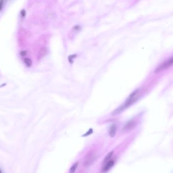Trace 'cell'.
Returning <instances> with one entry per match:
<instances>
[{"mask_svg": "<svg viewBox=\"0 0 173 173\" xmlns=\"http://www.w3.org/2000/svg\"><path fill=\"white\" fill-rule=\"evenodd\" d=\"M0 173H2V170H1V169H0Z\"/></svg>", "mask_w": 173, "mask_h": 173, "instance_id": "15", "label": "cell"}, {"mask_svg": "<svg viewBox=\"0 0 173 173\" xmlns=\"http://www.w3.org/2000/svg\"><path fill=\"white\" fill-rule=\"evenodd\" d=\"M46 52H47V50L45 48L41 49L40 51H39V57H43L44 55H45V54H46Z\"/></svg>", "mask_w": 173, "mask_h": 173, "instance_id": "10", "label": "cell"}, {"mask_svg": "<svg viewBox=\"0 0 173 173\" xmlns=\"http://www.w3.org/2000/svg\"><path fill=\"white\" fill-rule=\"evenodd\" d=\"M96 155L93 153H89L85 158L84 161V166L85 167L90 166L95 161L96 159Z\"/></svg>", "mask_w": 173, "mask_h": 173, "instance_id": "3", "label": "cell"}, {"mask_svg": "<svg viewBox=\"0 0 173 173\" xmlns=\"http://www.w3.org/2000/svg\"><path fill=\"white\" fill-rule=\"evenodd\" d=\"M114 163H115V161L113 159H111L109 160L108 162H106L105 165L103 166V167L102 168V172H105L108 171L113 166Z\"/></svg>", "mask_w": 173, "mask_h": 173, "instance_id": "5", "label": "cell"}, {"mask_svg": "<svg viewBox=\"0 0 173 173\" xmlns=\"http://www.w3.org/2000/svg\"><path fill=\"white\" fill-rule=\"evenodd\" d=\"M24 62L27 67H30L32 65V61L29 58H25L24 60Z\"/></svg>", "mask_w": 173, "mask_h": 173, "instance_id": "9", "label": "cell"}, {"mask_svg": "<svg viewBox=\"0 0 173 173\" xmlns=\"http://www.w3.org/2000/svg\"><path fill=\"white\" fill-rule=\"evenodd\" d=\"M20 54H21L20 55H21V56H25V55L26 54V52L25 51H22V52H21Z\"/></svg>", "mask_w": 173, "mask_h": 173, "instance_id": "14", "label": "cell"}, {"mask_svg": "<svg viewBox=\"0 0 173 173\" xmlns=\"http://www.w3.org/2000/svg\"><path fill=\"white\" fill-rule=\"evenodd\" d=\"M113 154V151H111V152H110L104 158V163H105L106 162H108L109 160H110V159L111 158L112 155Z\"/></svg>", "mask_w": 173, "mask_h": 173, "instance_id": "7", "label": "cell"}, {"mask_svg": "<svg viewBox=\"0 0 173 173\" xmlns=\"http://www.w3.org/2000/svg\"><path fill=\"white\" fill-rule=\"evenodd\" d=\"M3 4H4V0H0V11L3 8Z\"/></svg>", "mask_w": 173, "mask_h": 173, "instance_id": "13", "label": "cell"}, {"mask_svg": "<svg viewBox=\"0 0 173 173\" xmlns=\"http://www.w3.org/2000/svg\"><path fill=\"white\" fill-rule=\"evenodd\" d=\"M93 132V130L92 129H90L85 135H84V136H88L89 135H90L91 134H92V133Z\"/></svg>", "mask_w": 173, "mask_h": 173, "instance_id": "12", "label": "cell"}, {"mask_svg": "<svg viewBox=\"0 0 173 173\" xmlns=\"http://www.w3.org/2000/svg\"><path fill=\"white\" fill-rule=\"evenodd\" d=\"M78 165V162H77L74 163L71 166V167L70 168L69 171V173H74L75 172V171L76 170V169Z\"/></svg>", "mask_w": 173, "mask_h": 173, "instance_id": "8", "label": "cell"}, {"mask_svg": "<svg viewBox=\"0 0 173 173\" xmlns=\"http://www.w3.org/2000/svg\"><path fill=\"white\" fill-rule=\"evenodd\" d=\"M173 65V56L168 58L165 61L163 62L159 65H158L157 68L155 69V73H158L159 72L162 71L166 70Z\"/></svg>", "mask_w": 173, "mask_h": 173, "instance_id": "2", "label": "cell"}, {"mask_svg": "<svg viewBox=\"0 0 173 173\" xmlns=\"http://www.w3.org/2000/svg\"><path fill=\"white\" fill-rule=\"evenodd\" d=\"M136 121L134 119H132L127 122L122 128L123 132H127L133 129L136 125Z\"/></svg>", "mask_w": 173, "mask_h": 173, "instance_id": "4", "label": "cell"}, {"mask_svg": "<svg viewBox=\"0 0 173 173\" xmlns=\"http://www.w3.org/2000/svg\"><path fill=\"white\" fill-rule=\"evenodd\" d=\"M76 56V55H71V56H69V61L70 62H73V61H72V59H73Z\"/></svg>", "mask_w": 173, "mask_h": 173, "instance_id": "11", "label": "cell"}, {"mask_svg": "<svg viewBox=\"0 0 173 173\" xmlns=\"http://www.w3.org/2000/svg\"><path fill=\"white\" fill-rule=\"evenodd\" d=\"M116 132V126L115 124H112L109 129V134L111 137H113Z\"/></svg>", "mask_w": 173, "mask_h": 173, "instance_id": "6", "label": "cell"}, {"mask_svg": "<svg viewBox=\"0 0 173 173\" xmlns=\"http://www.w3.org/2000/svg\"><path fill=\"white\" fill-rule=\"evenodd\" d=\"M139 90H136L135 91H134L127 98L126 101L124 102V103L120 105L119 107H118L117 109H116L113 112H112V114L113 115H116L121 112H122L123 110L129 107L131 105H132L133 104H134L138 99L139 98Z\"/></svg>", "mask_w": 173, "mask_h": 173, "instance_id": "1", "label": "cell"}]
</instances>
